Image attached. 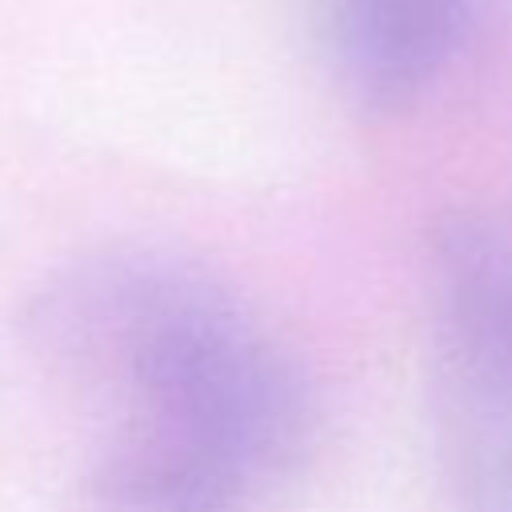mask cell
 <instances>
[{"instance_id": "obj_1", "label": "cell", "mask_w": 512, "mask_h": 512, "mask_svg": "<svg viewBox=\"0 0 512 512\" xmlns=\"http://www.w3.org/2000/svg\"><path fill=\"white\" fill-rule=\"evenodd\" d=\"M48 340L116 412L108 512H240L304 452L312 400L296 364L196 272H80L48 304Z\"/></svg>"}, {"instance_id": "obj_2", "label": "cell", "mask_w": 512, "mask_h": 512, "mask_svg": "<svg viewBox=\"0 0 512 512\" xmlns=\"http://www.w3.org/2000/svg\"><path fill=\"white\" fill-rule=\"evenodd\" d=\"M432 464L440 512H512V212L432 240Z\"/></svg>"}, {"instance_id": "obj_3", "label": "cell", "mask_w": 512, "mask_h": 512, "mask_svg": "<svg viewBox=\"0 0 512 512\" xmlns=\"http://www.w3.org/2000/svg\"><path fill=\"white\" fill-rule=\"evenodd\" d=\"M472 0H320V40L344 96L364 112H404L456 60Z\"/></svg>"}]
</instances>
